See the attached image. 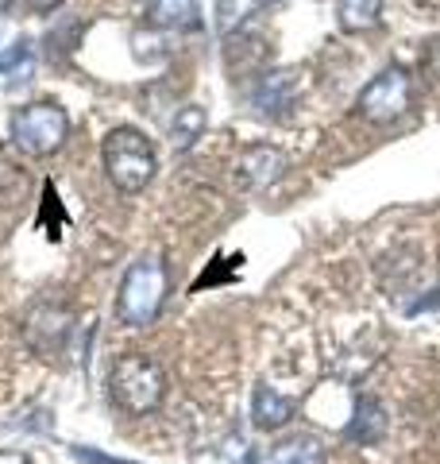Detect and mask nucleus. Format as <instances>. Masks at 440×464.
Instances as JSON below:
<instances>
[{
    "label": "nucleus",
    "mask_w": 440,
    "mask_h": 464,
    "mask_svg": "<svg viewBox=\"0 0 440 464\" xmlns=\"http://www.w3.org/2000/svg\"><path fill=\"white\" fill-rule=\"evenodd\" d=\"M167 298V264L158 256H143L128 267L120 295H116V314L131 329H147L163 310Z\"/></svg>",
    "instance_id": "f03ea898"
},
{
    "label": "nucleus",
    "mask_w": 440,
    "mask_h": 464,
    "mask_svg": "<svg viewBox=\"0 0 440 464\" xmlns=\"http://www.w3.org/2000/svg\"><path fill=\"white\" fill-rule=\"evenodd\" d=\"M27 341H32L35 353H58L70 333V314L58 310V306H35V314L27 317Z\"/></svg>",
    "instance_id": "0eeeda50"
},
{
    "label": "nucleus",
    "mask_w": 440,
    "mask_h": 464,
    "mask_svg": "<svg viewBox=\"0 0 440 464\" xmlns=\"http://www.w3.org/2000/svg\"><path fill=\"white\" fill-rule=\"evenodd\" d=\"M429 310H440V286H436V290H429V295H425V298H417L414 306H409V317L429 314Z\"/></svg>",
    "instance_id": "dca6fc26"
},
{
    "label": "nucleus",
    "mask_w": 440,
    "mask_h": 464,
    "mask_svg": "<svg viewBox=\"0 0 440 464\" xmlns=\"http://www.w3.org/2000/svg\"><path fill=\"white\" fill-rule=\"evenodd\" d=\"M409 101H414V82H409V74L402 66H387L383 74H375L363 85L356 112L371 124H394L398 116H406Z\"/></svg>",
    "instance_id": "39448f33"
},
{
    "label": "nucleus",
    "mask_w": 440,
    "mask_h": 464,
    "mask_svg": "<svg viewBox=\"0 0 440 464\" xmlns=\"http://www.w3.org/2000/svg\"><path fill=\"white\" fill-rule=\"evenodd\" d=\"M0 464H32L24 453H12V449H0Z\"/></svg>",
    "instance_id": "a211bd4d"
},
{
    "label": "nucleus",
    "mask_w": 440,
    "mask_h": 464,
    "mask_svg": "<svg viewBox=\"0 0 440 464\" xmlns=\"http://www.w3.org/2000/svg\"><path fill=\"white\" fill-rule=\"evenodd\" d=\"M252 418H255L259 430H278V426H286L290 418H293V399L278 395V391L267 387V383H259V387H255V399H252Z\"/></svg>",
    "instance_id": "9b49d317"
},
{
    "label": "nucleus",
    "mask_w": 440,
    "mask_h": 464,
    "mask_svg": "<svg viewBox=\"0 0 440 464\" xmlns=\"http://www.w3.org/2000/svg\"><path fill=\"white\" fill-rule=\"evenodd\" d=\"M27 5H32V12H54L62 0H27Z\"/></svg>",
    "instance_id": "6ab92c4d"
},
{
    "label": "nucleus",
    "mask_w": 440,
    "mask_h": 464,
    "mask_svg": "<svg viewBox=\"0 0 440 464\" xmlns=\"http://www.w3.org/2000/svg\"><path fill=\"white\" fill-rule=\"evenodd\" d=\"M78 457L85 464H131V460H116V457H105V453H93V449H78Z\"/></svg>",
    "instance_id": "f3484780"
},
{
    "label": "nucleus",
    "mask_w": 440,
    "mask_h": 464,
    "mask_svg": "<svg viewBox=\"0 0 440 464\" xmlns=\"http://www.w3.org/2000/svg\"><path fill=\"white\" fill-rule=\"evenodd\" d=\"M293 90H298V74L293 70H278V74H263L259 90H255V109L259 112H282L290 109Z\"/></svg>",
    "instance_id": "f8f14e48"
},
{
    "label": "nucleus",
    "mask_w": 440,
    "mask_h": 464,
    "mask_svg": "<svg viewBox=\"0 0 440 464\" xmlns=\"http://www.w3.org/2000/svg\"><path fill=\"white\" fill-rule=\"evenodd\" d=\"M378 12H383V0H336V24L348 35L371 32L378 24Z\"/></svg>",
    "instance_id": "ddd939ff"
},
{
    "label": "nucleus",
    "mask_w": 440,
    "mask_h": 464,
    "mask_svg": "<svg viewBox=\"0 0 440 464\" xmlns=\"http://www.w3.org/2000/svg\"><path fill=\"white\" fill-rule=\"evenodd\" d=\"M421 66H425V74L440 82V35L429 43V47H425V54H421Z\"/></svg>",
    "instance_id": "2eb2a0df"
},
{
    "label": "nucleus",
    "mask_w": 440,
    "mask_h": 464,
    "mask_svg": "<svg viewBox=\"0 0 440 464\" xmlns=\"http://www.w3.org/2000/svg\"><path fill=\"white\" fill-rule=\"evenodd\" d=\"M282 170H286V155L278 148H271V143L247 148L236 159V182L244 186V190H263V186H271Z\"/></svg>",
    "instance_id": "423d86ee"
},
{
    "label": "nucleus",
    "mask_w": 440,
    "mask_h": 464,
    "mask_svg": "<svg viewBox=\"0 0 440 464\" xmlns=\"http://www.w3.org/2000/svg\"><path fill=\"white\" fill-rule=\"evenodd\" d=\"M8 5H12V0H0V12H8Z\"/></svg>",
    "instance_id": "aec40b11"
},
{
    "label": "nucleus",
    "mask_w": 440,
    "mask_h": 464,
    "mask_svg": "<svg viewBox=\"0 0 440 464\" xmlns=\"http://www.w3.org/2000/svg\"><path fill=\"white\" fill-rule=\"evenodd\" d=\"M8 136L24 155H54L70 136V116L66 109L39 101V105H24L12 112Z\"/></svg>",
    "instance_id": "20e7f679"
},
{
    "label": "nucleus",
    "mask_w": 440,
    "mask_h": 464,
    "mask_svg": "<svg viewBox=\"0 0 440 464\" xmlns=\"http://www.w3.org/2000/svg\"><path fill=\"white\" fill-rule=\"evenodd\" d=\"M109 395L128 414H151L167 395V375L143 353H124L112 360L109 372Z\"/></svg>",
    "instance_id": "f257e3e1"
},
{
    "label": "nucleus",
    "mask_w": 440,
    "mask_h": 464,
    "mask_svg": "<svg viewBox=\"0 0 440 464\" xmlns=\"http://www.w3.org/2000/svg\"><path fill=\"white\" fill-rule=\"evenodd\" d=\"M147 20L155 27H167V32H194L201 27V5L197 0H151Z\"/></svg>",
    "instance_id": "9d476101"
},
{
    "label": "nucleus",
    "mask_w": 440,
    "mask_h": 464,
    "mask_svg": "<svg viewBox=\"0 0 440 464\" xmlns=\"http://www.w3.org/2000/svg\"><path fill=\"white\" fill-rule=\"evenodd\" d=\"M100 155H105V170L120 194H139L155 179V148L136 128H112Z\"/></svg>",
    "instance_id": "7ed1b4c3"
},
{
    "label": "nucleus",
    "mask_w": 440,
    "mask_h": 464,
    "mask_svg": "<svg viewBox=\"0 0 440 464\" xmlns=\"http://www.w3.org/2000/svg\"><path fill=\"white\" fill-rule=\"evenodd\" d=\"M205 124H209V116H205L201 105H186V109H178V116H174V124H170L174 148H178V151L194 148V143L201 140V132H205Z\"/></svg>",
    "instance_id": "4468645a"
},
{
    "label": "nucleus",
    "mask_w": 440,
    "mask_h": 464,
    "mask_svg": "<svg viewBox=\"0 0 440 464\" xmlns=\"http://www.w3.org/2000/svg\"><path fill=\"white\" fill-rule=\"evenodd\" d=\"M247 464H325V445L317 438H290L247 457Z\"/></svg>",
    "instance_id": "6e6552de"
},
{
    "label": "nucleus",
    "mask_w": 440,
    "mask_h": 464,
    "mask_svg": "<svg viewBox=\"0 0 440 464\" xmlns=\"http://www.w3.org/2000/svg\"><path fill=\"white\" fill-rule=\"evenodd\" d=\"M348 438L356 441V445H378L387 438V406L371 399V395H363L356 402V414H351V422H348Z\"/></svg>",
    "instance_id": "1a4fd4ad"
}]
</instances>
